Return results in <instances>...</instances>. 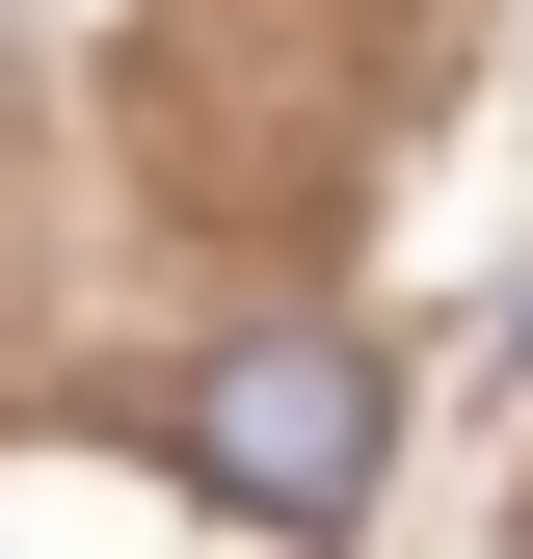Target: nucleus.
Wrapping results in <instances>:
<instances>
[{"label":"nucleus","mask_w":533,"mask_h":559,"mask_svg":"<svg viewBox=\"0 0 533 559\" xmlns=\"http://www.w3.org/2000/svg\"><path fill=\"white\" fill-rule=\"evenodd\" d=\"M374 453H400V400H374V346H320V320H240L214 373H187V479H214L240 533H347Z\"/></svg>","instance_id":"obj_1"}]
</instances>
